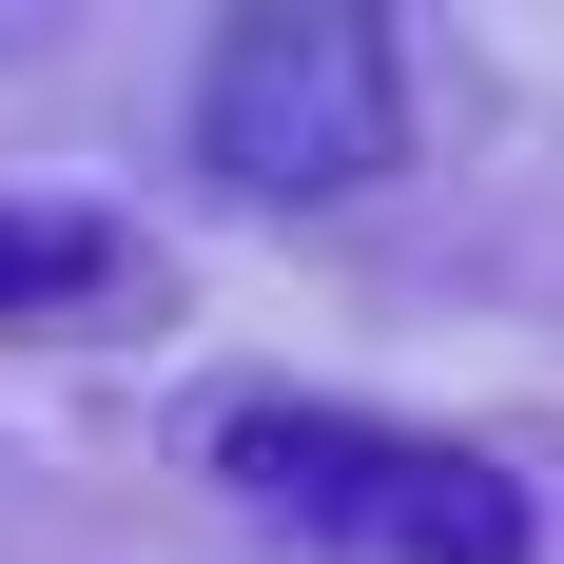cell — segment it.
<instances>
[{
	"label": "cell",
	"instance_id": "2",
	"mask_svg": "<svg viewBox=\"0 0 564 564\" xmlns=\"http://www.w3.org/2000/svg\"><path fill=\"white\" fill-rule=\"evenodd\" d=\"M215 487L332 564H545V507L487 448H429V429H370V409H234Z\"/></svg>",
	"mask_w": 564,
	"mask_h": 564
},
{
	"label": "cell",
	"instance_id": "3",
	"mask_svg": "<svg viewBox=\"0 0 564 564\" xmlns=\"http://www.w3.org/2000/svg\"><path fill=\"white\" fill-rule=\"evenodd\" d=\"M137 253H117L98 195H0V332H58V312H117Z\"/></svg>",
	"mask_w": 564,
	"mask_h": 564
},
{
	"label": "cell",
	"instance_id": "1",
	"mask_svg": "<svg viewBox=\"0 0 564 564\" xmlns=\"http://www.w3.org/2000/svg\"><path fill=\"white\" fill-rule=\"evenodd\" d=\"M195 156L215 195H273V215H332L409 156V40L370 0H253L195 40Z\"/></svg>",
	"mask_w": 564,
	"mask_h": 564
}]
</instances>
